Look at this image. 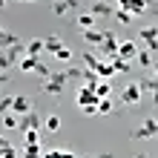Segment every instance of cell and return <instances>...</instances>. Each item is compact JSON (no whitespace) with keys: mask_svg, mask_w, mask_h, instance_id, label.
I'll use <instances>...</instances> for the list:
<instances>
[{"mask_svg":"<svg viewBox=\"0 0 158 158\" xmlns=\"http://www.w3.org/2000/svg\"><path fill=\"white\" fill-rule=\"evenodd\" d=\"M66 83H69V75L66 72H52L49 78H43V83H40V92L43 95H63L66 92Z\"/></svg>","mask_w":158,"mask_h":158,"instance_id":"cell-1","label":"cell"},{"mask_svg":"<svg viewBox=\"0 0 158 158\" xmlns=\"http://www.w3.org/2000/svg\"><path fill=\"white\" fill-rule=\"evenodd\" d=\"M141 95H144L141 83H127V86L121 89V104L124 106H138L141 104Z\"/></svg>","mask_w":158,"mask_h":158,"instance_id":"cell-2","label":"cell"},{"mask_svg":"<svg viewBox=\"0 0 158 158\" xmlns=\"http://www.w3.org/2000/svg\"><path fill=\"white\" fill-rule=\"evenodd\" d=\"M118 46H121V40L115 38V35L104 32V40H101V60H112L118 55Z\"/></svg>","mask_w":158,"mask_h":158,"instance_id":"cell-3","label":"cell"},{"mask_svg":"<svg viewBox=\"0 0 158 158\" xmlns=\"http://www.w3.org/2000/svg\"><path fill=\"white\" fill-rule=\"evenodd\" d=\"M135 141H147V138H158V118H147L138 129H132Z\"/></svg>","mask_w":158,"mask_h":158,"instance_id":"cell-4","label":"cell"},{"mask_svg":"<svg viewBox=\"0 0 158 158\" xmlns=\"http://www.w3.org/2000/svg\"><path fill=\"white\" fill-rule=\"evenodd\" d=\"M138 40H141L144 49H150L155 55L158 52V26H144V29L138 32Z\"/></svg>","mask_w":158,"mask_h":158,"instance_id":"cell-5","label":"cell"},{"mask_svg":"<svg viewBox=\"0 0 158 158\" xmlns=\"http://www.w3.org/2000/svg\"><path fill=\"white\" fill-rule=\"evenodd\" d=\"M150 3H152V0H118V9H124V12H129L132 17H138V15L147 12Z\"/></svg>","mask_w":158,"mask_h":158,"instance_id":"cell-6","label":"cell"},{"mask_svg":"<svg viewBox=\"0 0 158 158\" xmlns=\"http://www.w3.org/2000/svg\"><path fill=\"white\" fill-rule=\"evenodd\" d=\"M12 112L15 115H29L32 112V101L29 98H26V95H12Z\"/></svg>","mask_w":158,"mask_h":158,"instance_id":"cell-7","label":"cell"},{"mask_svg":"<svg viewBox=\"0 0 158 158\" xmlns=\"http://www.w3.org/2000/svg\"><path fill=\"white\" fill-rule=\"evenodd\" d=\"M138 52H141V43H135V40H121V46H118V55L127 60L138 58Z\"/></svg>","mask_w":158,"mask_h":158,"instance_id":"cell-8","label":"cell"},{"mask_svg":"<svg viewBox=\"0 0 158 158\" xmlns=\"http://www.w3.org/2000/svg\"><path fill=\"white\" fill-rule=\"evenodd\" d=\"M98 101H101V98H98L92 89L81 86V92H78V106H81V109H86V106H98Z\"/></svg>","mask_w":158,"mask_h":158,"instance_id":"cell-9","label":"cell"},{"mask_svg":"<svg viewBox=\"0 0 158 158\" xmlns=\"http://www.w3.org/2000/svg\"><path fill=\"white\" fill-rule=\"evenodd\" d=\"M26 129H43V118L38 112H29L20 118V132H26Z\"/></svg>","mask_w":158,"mask_h":158,"instance_id":"cell-10","label":"cell"},{"mask_svg":"<svg viewBox=\"0 0 158 158\" xmlns=\"http://www.w3.org/2000/svg\"><path fill=\"white\" fill-rule=\"evenodd\" d=\"M78 6H81L78 0H55V3H52V12L60 17V15H66V12H78Z\"/></svg>","mask_w":158,"mask_h":158,"instance_id":"cell-11","label":"cell"},{"mask_svg":"<svg viewBox=\"0 0 158 158\" xmlns=\"http://www.w3.org/2000/svg\"><path fill=\"white\" fill-rule=\"evenodd\" d=\"M106 63H112V69H115V75H127L129 69H132V60H127V58H121V55H115L112 60H106Z\"/></svg>","mask_w":158,"mask_h":158,"instance_id":"cell-12","label":"cell"},{"mask_svg":"<svg viewBox=\"0 0 158 158\" xmlns=\"http://www.w3.org/2000/svg\"><path fill=\"white\" fill-rule=\"evenodd\" d=\"M43 150H46L43 144H26L20 150V158H43Z\"/></svg>","mask_w":158,"mask_h":158,"instance_id":"cell-13","label":"cell"},{"mask_svg":"<svg viewBox=\"0 0 158 158\" xmlns=\"http://www.w3.org/2000/svg\"><path fill=\"white\" fill-rule=\"evenodd\" d=\"M138 83H141L144 92L152 95V104H158V78H144V81H138Z\"/></svg>","mask_w":158,"mask_h":158,"instance_id":"cell-14","label":"cell"},{"mask_svg":"<svg viewBox=\"0 0 158 158\" xmlns=\"http://www.w3.org/2000/svg\"><path fill=\"white\" fill-rule=\"evenodd\" d=\"M138 66H141V69H152L155 66V58H152V52L150 49H144V46H141V52H138Z\"/></svg>","mask_w":158,"mask_h":158,"instance_id":"cell-15","label":"cell"},{"mask_svg":"<svg viewBox=\"0 0 158 158\" xmlns=\"http://www.w3.org/2000/svg\"><path fill=\"white\" fill-rule=\"evenodd\" d=\"M63 46V40L58 38V35H49V38H43V52H49V55H55Z\"/></svg>","mask_w":158,"mask_h":158,"instance_id":"cell-16","label":"cell"},{"mask_svg":"<svg viewBox=\"0 0 158 158\" xmlns=\"http://www.w3.org/2000/svg\"><path fill=\"white\" fill-rule=\"evenodd\" d=\"M78 26H81V32L95 29V15H92V12H81L78 15Z\"/></svg>","mask_w":158,"mask_h":158,"instance_id":"cell-17","label":"cell"},{"mask_svg":"<svg viewBox=\"0 0 158 158\" xmlns=\"http://www.w3.org/2000/svg\"><path fill=\"white\" fill-rule=\"evenodd\" d=\"M89 12L95 15V17H109V15H115V12H112V6H109V3H104V0H98V3L92 6Z\"/></svg>","mask_w":158,"mask_h":158,"instance_id":"cell-18","label":"cell"},{"mask_svg":"<svg viewBox=\"0 0 158 158\" xmlns=\"http://www.w3.org/2000/svg\"><path fill=\"white\" fill-rule=\"evenodd\" d=\"M81 38L86 40V43H92V46H101V40H104V32H98V29H86Z\"/></svg>","mask_w":158,"mask_h":158,"instance_id":"cell-19","label":"cell"},{"mask_svg":"<svg viewBox=\"0 0 158 158\" xmlns=\"http://www.w3.org/2000/svg\"><path fill=\"white\" fill-rule=\"evenodd\" d=\"M101 63H104V60H101L98 55H89V52L83 55V69H92V72H98V69H101Z\"/></svg>","mask_w":158,"mask_h":158,"instance_id":"cell-20","label":"cell"},{"mask_svg":"<svg viewBox=\"0 0 158 158\" xmlns=\"http://www.w3.org/2000/svg\"><path fill=\"white\" fill-rule=\"evenodd\" d=\"M26 55L40 58V55H43V40H29V43H26Z\"/></svg>","mask_w":158,"mask_h":158,"instance_id":"cell-21","label":"cell"},{"mask_svg":"<svg viewBox=\"0 0 158 158\" xmlns=\"http://www.w3.org/2000/svg\"><path fill=\"white\" fill-rule=\"evenodd\" d=\"M3 127H6V129H20V115L6 112V115H3Z\"/></svg>","mask_w":158,"mask_h":158,"instance_id":"cell-22","label":"cell"},{"mask_svg":"<svg viewBox=\"0 0 158 158\" xmlns=\"http://www.w3.org/2000/svg\"><path fill=\"white\" fill-rule=\"evenodd\" d=\"M95 95H98V98H109V95H112V83H109V81H98Z\"/></svg>","mask_w":158,"mask_h":158,"instance_id":"cell-23","label":"cell"},{"mask_svg":"<svg viewBox=\"0 0 158 158\" xmlns=\"http://www.w3.org/2000/svg\"><path fill=\"white\" fill-rule=\"evenodd\" d=\"M52 58H55V60H60V63H69V60H72V49H69L66 43H63L60 49H58V52L52 55Z\"/></svg>","mask_w":158,"mask_h":158,"instance_id":"cell-24","label":"cell"},{"mask_svg":"<svg viewBox=\"0 0 158 158\" xmlns=\"http://www.w3.org/2000/svg\"><path fill=\"white\" fill-rule=\"evenodd\" d=\"M43 129H46V132H58V129H60V118L58 115H49V118L43 121Z\"/></svg>","mask_w":158,"mask_h":158,"instance_id":"cell-25","label":"cell"},{"mask_svg":"<svg viewBox=\"0 0 158 158\" xmlns=\"http://www.w3.org/2000/svg\"><path fill=\"white\" fill-rule=\"evenodd\" d=\"M23 138H26V144H40L43 129H26V132H23Z\"/></svg>","mask_w":158,"mask_h":158,"instance_id":"cell-26","label":"cell"},{"mask_svg":"<svg viewBox=\"0 0 158 158\" xmlns=\"http://www.w3.org/2000/svg\"><path fill=\"white\" fill-rule=\"evenodd\" d=\"M98 78L101 81H106V78H115V69H112V63H101V69H98Z\"/></svg>","mask_w":158,"mask_h":158,"instance_id":"cell-27","label":"cell"},{"mask_svg":"<svg viewBox=\"0 0 158 158\" xmlns=\"http://www.w3.org/2000/svg\"><path fill=\"white\" fill-rule=\"evenodd\" d=\"M112 112V98H101L98 101V115H109Z\"/></svg>","mask_w":158,"mask_h":158,"instance_id":"cell-28","label":"cell"},{"mask_svg":"<svg viewBox=\"0 0 158 158\" xmlns=\"http://www.w3.org/2000/svg\"><path fill=\"white\" fill-rule=\"evenodd\" d=\"M115 17H118V23H124V26H129V23L135 20V17L129 15V12H124V9H118V12H115Z\"/></svg>","mask_w":158,"mask_h":158,"instance_id":"cell-29","label":"cell"},{"mask_svg":"<svg viewBox=\"0 0 158 158\" xmlns=\"http://www.w3.org/2000/svg\"><path fill=\"white\" fill-rule=\"evenodd\" d=\"M12 112V98H0V115Z\"/></svg>","mask_w":158,"mask_h":158,"instance_id":"cell-30","label":"cell"},{"mask_svg":"<svg viewBox=\"0 0 158 158\" xmlns=\"http://www.w3.org/2000/svg\"><path fill=\"white\" fill-rule=\"evenodd\" d=\"M43 158H60V147L58 150H43Z\"/></svg>","mask_w":158,"mask_h":158,"instance_id":"cell-31","label":"cell"},{"mask_svg":"<svg viewBox=\"0 0 158 158\" xmlns=\"http://www.w3.org/2000/svg\"><path fill=\"white\" fill-rule=\"evenodd\" d=\"M60 158H78L72 150H66V147H60Z\"/></svg>","mask_w":158,"mask_h":158,"instance_id":"cell-32","label":"cell"},{"mask_svg":"<svg viewBox=\"0 0 158 158\" xmlns=\"http://www.w3.org/2000/svg\"><path fill=\"white\" fill-rule=\"evenodd\" d=\"M98 158H112V152H101V155H98Z\"/></svg>","mask_w":158,"mask_h":158,"instance_id":"cell-33","label":"cell"},{"mask_svg":"<svg viewBox=\"0 0 158 158\" xmlns=\"http://www.w3.org/2000/svg\"><path fill=\"white\" fill-rule=\"evenodd\" d=\"M6 3H9V0H0V9H6Z\"/></svg>","mask_w":158,"mask_h":158,"instance_id":"cell-34","label":"cell"},{"mask_svg":"<svg viewBox=\"0 0 158 158\" xmlns=\"http://www.w3.org/2000/svg\"><path fill=\"white\" fill-rule=\"evenodd\" d=\"M135 158H147V155H144V152H138V155H135Z\"/></svg>","mask_w":158,"mask_h":158,"instance_id":"cell-35","label":"cell"},{"mask_svg":"<svg viewBox=\"0 0 158 158\" xmlns=\"http://www.w3.org/2000/svg\"><path fill=\"white\" fill-rule=\"evenodd\" d=\"M152 69H155V75H158V60H155V66H152Z\"/></svg>","mask_w":158,"mask_h":158,"instance_id":"cell-36","label":"cell"},{"mask_svg":"<svg viewBox=\"0 0 158 158\" xmlns=\"http://www.w3.org/2000/svg\"><path fill=\"white\" fill-rule=\"evenodd\" d=\"M23 3H35V0H23Z\"/></svg>","mask_w":158,"mask_h":158,"instance_id":"cell-37","label":"cell"},{"mask_svg":"<svg viewBox=\"0 0 158 158\" xmlns=\"http://www.w3.org/2000/svg\"><path fill=\"white\" fill-rule=\"evenodd\" d=\"M0 83H3V72H0Z\"/></svg>","mask_w":158,"mask_h":158,"instance_id":"cell-38","label":"cell"},{"mask_svg":"<svg viewBox=\"0 0 158 158\" xmlns=\"http://www.w3.org/2000/svg\"><path fill=\"white\" fill-rule=\"evenodd\" d=\"M83 158H95V155H83Z\"/></svg>","mask_w":158,"mask_h":158,"instance_id":"cell-39","label":"cell"},{"mask_svg":"<svg viewBox=\"0 0 158 158\" xmlns=\"http://www.w3.org/2000/svg\"><path fill=\"white\" fill-rule=\"evenodd\" d=\"M155 6H158V0H155Z\"/></svg>","mask_w":158,"mask_h":158,"instance_id":"cell-40","label":"cell"}]
</instances>
